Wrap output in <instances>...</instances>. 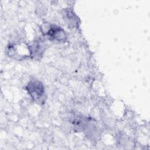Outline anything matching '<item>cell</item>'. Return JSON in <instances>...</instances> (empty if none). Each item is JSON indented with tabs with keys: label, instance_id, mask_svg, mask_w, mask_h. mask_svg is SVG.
<instances>
[{
	"label": "cell",
	"instance_id": "cell-1",
	"mask_svg": "<svg viewBox=\"0 0 150 150\" xmlns=\"http://www.w3.org/2000/svg\"><path fill=\"white\" fill-rule=\"evenodd\" d=\"M42 35L47 36L51 41L57 42H64L66 40L67 36L66 32L61 28L56 25L45 22L40 27Z\"/></svg>",
	"mask_w": 150,
	"mask_h": 150
},
{
	"label": "cell",
	"instance_id": "cell-2",
	"mask_svg": "<svg viewBox=\"0 0 150 150\" xmlns=\"http://www.w3.org/2000/svg\"><path fill=\"white\" fill-rule=\"evenodd\" d=\"M31 98L38 104H43L46 96L44 86L41 81L37 79L30 80L25 87Z\"/></svg>",
	"mask_w": 150,
	"mask_h": 150
},
{
	"label": "cell",
	"instance_id": "cell-3",
	"mask_svg": "<svg viewBox=\"0 0 150 150\" xmlns=\"http://www.w3.org/2000/svg\"><path fill=\"white\" fill-rule=\"evenodd\" d=\"M62 15L65 23L69 28H78L79 25V18L74 12L72 9L68 8L62 11Z\"/></svg>",
	"mask_w": 150,
	"mask_h": 150
},
{
	"label": "cell",
	"instance_id": "cell-4",
	"mask_svg": "<svg viewBox=\"0 0 150 150\" xmlns=\"http://www.w3.org/2000/svg\"><path fill=\"white\" fill-rule=\"evenodd\" d=\"M28 47L30 56L32 58H36L37 59L42 56L45 49L44 43L40 40H37L33 42L32 45H28Z\"/></svg>",
	"mask_w": 150,
	"mask_h": 150
}]
</instances>
